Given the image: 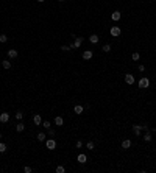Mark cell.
Returning a JSON list of instances; mask_svg holds the SVG:
<instances>
[{
	"label": "cell",
	"instance_id": "cell-1",
	"mask_svg": "<svg viewBox=\"0 0 156 173\" xmlns=\"http://www.w3.org/2000/svg\"><path fill=\"white\" fill-rule=\"evenodd\" d=\"M137 84H139L140 89H147V87L150 86V80H148L147 76H142V78L139 80V83H137Z\"/></svg>",
	"mask_w": 156,
	"mask_h": 173
},
{
	"label": "cell",
	"instance_id": "cell-2",
	"mask_svg": "<svg viewBox=\"0 0 156 173\" xmlns=\"http://www.w3.org/2000/svg\"><path fill=\"white\" fill-rule=\"evenodd\" d=\"M45 147H47V150H55L56 148V140H55L53 137L45 139Z\"/></svg>",
	"mask_w": 156,
	"mask_h": 173
},
{
	"label": "cell",
	"instance_id": "cell-3",
	"mask_svg": "<svg viewBox=\"0 0 156 173\" xmlns=\"http://www.w3.org/2000/svg\"><path fill=\"white\" fill-rule=\"evenodd\" d=\"M81 44H83V38H75V41L70 44L69 47H70V50H73V49H80Z\"/></svg>",
	"mask_w": 156,
	"mask_h": 173
},
{
	"label": "cell",
	"instance_id": "cell-4",
	"mask_svg": "<svg viewBox=\"0 0 156 173\" xmlns=\"http://www.w3.org/2000/svg\"><path fill=\"white\" fill-rule=\"evenodd\" d=\"M109 33H111V36H113V38H119L122 31H120V28H119V27H116V25H114V27L109 30Z\"/></svg>",
	"mask_w": 156,
	"mask_h": 173
},
{
	"label": "cell",
	"instance_id": "cell-5",
	"mask_svg": "<svg viewBox=\"0 0 156 173\" xmlns=\"http://www.w3.org/2000/svg\"><path fill=\"white\" fill-rule=\"evenodd\" d=\"M92 56H94V51H92V50H84V51H83V59H84V61L92 59Z\"/></svg>",
	"mask_w": 156,
	"mask_h": 173
},
{
	"label": "cell",
	"instance_id": "cell-6",
	"mask_svg": "<svg viewBox=\"0 0 156 173\" xmlns=\"http://www.w3.org/2000/svg\"><path fill=\"white\" fill-rule=\"evenodd\" d=\"M125 83L130 84V86H131V84H134V83H136L134 75H131V73H127V75H125Z\"/></svg>",
	"mask_w": 156,
	"mask_h": 173
},
{
	"label": "cell",
	"instance_id": "cell-7",
	"mask_svg": "<svg viewBox=\"0 0 156 173\" xmlns=\"http://www.w3.org/2000/svg\"><path fill=\"white\" fill-rule=\"evenodd\" d=\"M33 123H35L36 126H41V123H42V119H41L39 114H35V115H33Z\"/></svg>",
	"mask_w": 156,
	"mask_h": 173
},
{
	"label": "cell",
	"instance_id": "cell-8",
	"mask_svg": "<svg viewBox=\"0 0 156 173\" xmlns=\"http://www.w3.org/2000/svg\"><path fill=\"white\" fill-rule=\"evenodd\" d=\"M131 145H133V143H131V140H130V139H125V140H122V148H123V150H130V148H131Z\"/></svg>",
	"mask_w": 156,
	"mask_h": 173
},
{
	"label": "cell",
	"instance_id": "cell-9",
	"mask_svg": "<svg viewBox=\"0 0 156 173\" xmlns=\"http://www.w3.org/2000/svg\"><path fill=\"white\" fill-rule=\"evenodd\" d=\"M140 131H142V125H133V132H134V136H140Z\"/></svg>",
	"mask_w": 156,
	"mask_h": 173
},
{
	"label": "cell",
	"instance_id": "cell-10",
	"mask_svg": "<svg viewBox=\"0 0 156 173\" xmlns=\"http://www.w3.org/2000/svg\"><path fill=\"white\" fill-rule=\"evenodd\" d=\"M77 159H78V162H80V164H86V161H87V156H86L84 153H80V154H78V157H77Z\"/></svg>",
	"mask_w": 156,
	"mask_h": 173
},
{
	"label": "cell",
	"instance_id": "cell-11",
	"mask_svg": "<svg viewBox=\"0 0 156 173\" xmlns=\"http://www.w3.org/2000/svg\"><path fill=\"white\" fill-rule=\"evenodd\" d=\"M8 120H9V114L8 112H2V114H0V122H2V123H6Z\"/></svg>",
	"mask_w": 156,
	"mask_h": 173
},
{
	"label": "cell",
	"instance_id": "cell-12",
	"mask_svg": "<svg viewBox=\"0 0 156 173\" xmlns=\"http://www.w3.org/2000/svg\"><path fill=\"white\" fill-rule=\"evenodd\" d=\"M83 111H84V108H83L81 105H75V106H73V112L78 114V115H80V114H83Z\"/></svg>",
	"mask_w": 156,
	"mask_h": 173
},
{
	"label": "cell",
	"instance_id": "cell-13",
	"mask_svg": "<svg viewBox=\"0 0 156 173\" xmlns=\"http://www.w3.org/2000/svg\"><path fill=\"white\" fill-rule=\"evenodd\" d=\"M17 50H14V49H11V50H8V58L9 59H14V58H17Z\"/></svg>",
	"mask_w": 156,
	"mask_h": 173
},
{
	"label": "cell",
	"instance_id": "cell-14",
	"mask_svg": "<svg viewBox=\"0 0 156 173\" xmlns=\"http://www.w3.org/2000/svg\"><path fill=\"white\" fill-rule=\"evenodd\" d=\"M120 17H122V14H120V11H114V13L113 14H111V19H113V20H120Z\"/></svg>",
	"mask_w": 156,
	"mask_h": 173
},
{
	"label": "cell",
	"instance_id": "cell-15",
	"mask_svg": "<svg viewBox=\"0 0 156 173\" xmlns=\"http://www.w3.org/2000/svg\"><path fill=\"white\" fill-rule=\"evenodd\" d=\"M36 139H38V142H45V139H47V132H39V134L36 136Z\"/></svg>",
	"mask_w": 156,
	"mask_h": 173
},
{
	"label": "cell",
	"instance_id": "cell-16",
	"mask_svg": "<svg viewBox=\"0 0 156 173\" xmlns=\"http://www.w3.org/2000/svg\"><path fill=\"white\" fill-rule=\"evenodd\" d=\"M89 41H91L92 44H98V41H100L98 34H91V36H89Z\"/></svg>",
	"mask_w": 156,
	"mask_h": 173
},
{
	"label": "cell",
	"instance_id": "cell-17",
	"mask_svg": "<svg viewBox=\"0 0 156 173\" xmlns=\"http://www.w3.org/2000/svg\"><path fill=\"white\" fill-rule=\"evenodd\" d=\"M55 125H56V126H62V125H64V120H62L61 115H58L56 119H55Z\"/></svg>",
	"mask_w": 156,
	"mask_h": 173
},
{
	"label": "cell",
	"instance_id": "cell-18",
	"mask_svg": "<svg viewBox=\"0 0 156 173\" xmlns=\"http://www.w3.org/2000/svg\"><path fill=\"white\" fill-rule=\"evenodd\" d=\"M151 139H153V137H151V132L145 131V134H144V140H145V142H151Z\"/></svg>",
	"mask_w": 156,
	"mask_h": 173
},
{
	"label": "cell",
	"instance_id": "cell-19",
	"mask_svg": "<svg viewBox=\"0 0 156 173\" xmlns=\"http://www.w3.org/2000/svg\"><path fill=\"white\" fill-rule=\"evenodd\" d=\"M24 130H25V125L22 123V122H19V123L16 125V131H17V132H22Z\"/></svg>",
	"mask_w": 156,
	"mask_h": 173
},
{
	"label": "cell",
	"instance_id": "cell-20",
	"mask_svg": "<svg viewBox=\"0 0 156 173\" xmlns=\"http://www.w3.org/2000/svg\"><path fill=\"white\" fill-rule=\"evenodd\" d=\"M2 66H3V69H6V70H9V69H11V62H9L8 59L2 61Z\"/></svg>",
	"mask_w": 156,
	"mask_h": 173
},
{
	"label": "cell",
	"instance_id": "cell-21",
	"mask_svg": "<svg viewBox=\"0 0 156 173\" xmlns=\"http://www.w3.org/2000/svg\"><path fill=\"white\" fill-rule=\"evenodd\" d=\"M22 119H24V112H22V111H17V112H16V120L22 122Z\"/></svg>",
	"mask_w": 156,
	"mask_h": 173
},
{
	"label": "cell",
	"instance_id": "cell-22",
	"mask_svg": "<svg viewBox=\"0 0 156 173\" xmlns=\"http://www.w3.org/2000/svg\"><path fill=\"white\" fill-rule=\"evenodd\" d=\"M131 58H133V61H139L140 59V55L137 53V51H134V53L131 55Z\"/></svg>",
	"mask_w": 156,
	"mask_h": 173
},
{
	"label": "cell",
	"instance_id": "cell-23",
	"mask_svg": "<svg viewBox=\"0 0 156 173\" xmlns=\"http://www.w3.org/2000/svg\"><path fill=\"white\" fill-rule=\"evenodd\" d=\"M47 136H50V137H55V130H53L52 126L47 130Z\"/></svg>",
	"mask_w": 156,
	"mask_h": 173
},
{
	"label": "cell",
	"instance_id": "cell-24",
	"mask_svg": "<svg viewBox=\"0 0 156 173\" xmlns=\"http://www.w3.org/2000/svg\"><path fill=\"white\" fill-rule=\"evenodd\" d=\"M42 126H44V128H45V130H49V128L52 126V123L49 122V120H44V122H42Z\"/></svg>",
	"mask_w": 156,
	"mask_h": 173
},
{
	"label": "cell",
	"instance_id": "cell-25",
	"mask_svg": "<svg viewBox=\"0 0 156 173\" xmlns=\"http://www.w3.org/2000/svg\"><path fill=\"white\" fill-rule=\"evenodd\" d=\"M86 148H87V150H94V148H95V143H94V142H87V143H86Z\"/></svg>",
	"mask_w": 156,
	"mask_h": 173
},
{
	"label": "cell",
	"instance_id": "cell-26",
	"mask_svg": "<svg viewBox=\"0 0 156 173\" xmlns=\"http://www.w3.org/2000/svg\"><path fill=\"white\" fill-rule=\"evenodd\" d=\"M6 151V143L0 142V153H5Z\"/></svg>",
	"mask_w": 156,
	"mask_h": 173
},
{
	"label": "cell",
	"instance_id": "cell-27",
	"mask_svg": "<svg viewBox=\"0 0 156 173\" xmlns=\"http://www.w3.org/2000/svg\"><path fill=\"white\" fill-rule=\"evenodd\" d=\"M103 51H105V53H108V51H111V45L109 44H105V45H103V49H102Z\"/></svg>",
	"mask_w": 156,
	"mask_h": 173
},
{
	"label": "cell",
	"instance_id": "cell-28",
	"mask_svg": "<svg viewBox=\"0 0 156 173\" xmlns=\"http://www.w3.org/2000/svg\"><path fill=\"white\" fill-rule=\"evenodd\" d=\"M64 172H66V168L62 167V165H58L56 167V173H64Z\"/></svg>",
	"mask_w": 156,
	"mask_h": 173
},
{
	"label": "cell",
	"instance_id": "cell-29",
	"mask_svg": "<svg viewBox=\"0 0 156 173\" xmlns=\"http://www.w3.org/2000/svg\"><path fill=\"white\" fill-rule=\"evenodd\" d=\"M6 41H8V38H6V34H0V42L5 44Z\"/></svg>",
	"mask_w": 156,
	"mask_h": 173
},
{
	"label": "cell",
	"instance_id": "cell-30",
	"mask_svg": "<svg viewBox=\"0 0 156 173\" xmlns=\"http://www.w3.org/2000/svg\"><path fill=\"white\" fill-rule=\"evenodd\" d=\"M24 172H25V173H31V172H33V168L27 165V167H24Z\"/></svg>",
	"mask_w": 156,
	"mask_h": 173
},
{
	"label": "cell",
	"instance_id": "cell-31",
	"mask_svg": "<svg viewBox=\"0 0 156 173\" xmlns=\"http://www.w3.org/2000/svg\"><path fill=\"white\" fill-rule=\"evenodd\" d=\"M61 50H62V51H69L70 47H69V45H61Z\"/></svg>",
	"mask_w": 156,
	"mask_h": 173
},
{
	"label": "cell",
	"instance_id": "cell-32",
	"mask_svg": "<svg viewBox=\"0 0 156 173\" xmlns=\"http://www.w3.org/2000/svg\"><path fill=\"white\" fill-rule=\"evenodd\" d=\"M137 69H139V72H145V66H144V64H139Z\"/></svg>",
	"mask_w": 156,
	"mask_h": 173
},
{
	"label": "cell",
	"instance_id": "cell-33",
	"mask_svg": "<svg viewBox=\"0 0 156 173\" xmlns=\"http://www.w3.org/2000/svg\"><path fill=\"white\" fill-rule=\"evenodd\" d=\"M83 145H84V143L81 142V140H78V142L75 143V147H77V148H81V147H83Z\"/></svg>",
	"mask_w": 156,
	"mask_h": 173
},
{
	"label": "cell",
	"instance_id": "cell-34",
	"mask_svg": "<svg viewBox=\"0 0 156 173\" xmlns=\"http://www.w3.org/2000/svg\"><path fill=\"white\" fill-rule=\"evenodd\" d=\"M38 2H39V3H42V2H45V0H38Z\"/></svg>",
	"mask_w": 156,
	"mask_h": 173
},
{
	"label": "cell",
	"instance_id": "cell-35",
	"mask_svg": "<svg viewBox=\"0 0 156 173\" xmlns=\"http://www.w3.org/2000/svg\"><path fill=\"white\" fill-rule=\"evenodd\" d=\"M0 140H2V132H0Z\"/></svg>",
	"mask_w": 156,
	"mask_h": 173
},
{
	"label": "cell",
	"instance_id": "cell-36",
	"mask_svg": "<svg viewBox=\"0 0 156 173\" xmlns=\"http://www.w3.org/2000/svg\"><path fill=\"white\" fill-rule=\"evenodd\" d=\"M58 2H66V0H58Z\"/></svg>",
	"mask_w": 156,
	"mask_h": 173
}]
</instances>
